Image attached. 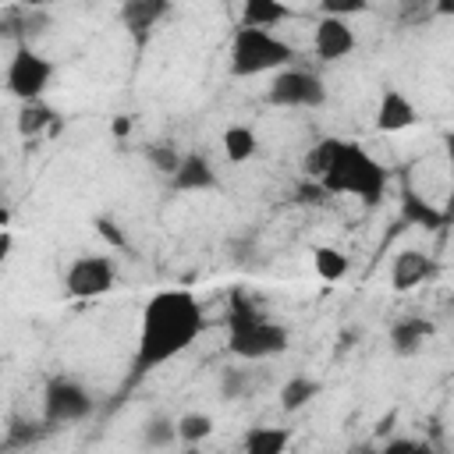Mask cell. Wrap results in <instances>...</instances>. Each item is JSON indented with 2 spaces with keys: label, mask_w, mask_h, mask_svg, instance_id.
<instances>
[{
  "label": "cell",
  "mask_w": 454,
  "mask_h": 454,
  "mask_svg": "<svg viewBox=\"0 0 454 454\" xmlns=\"http://www.w3.org/2000/svg\"><path fill=\"white\" fill-rule=\"evenodd\" d=\"M206 326L202 305L192 291L184 287H170V291H156L145 309H142V326H138V348L131 358V372L124 380V394L149 376L156 365L177 358Z\"/></svg>",
  "instance_id": "6da1fadb"
},
{
  "label": "cell",
  "mask_w": 454,
  "mask_h": 454,
  "mask_svg": "<svg viewBox=\"0 0 454 454\" xmlns=\"http://www.w3.org/2000/svg\"><path fill=\"white\" fill-rule=\"evenodd\" d=\"M326 195H358L365 206H380L387 192V170L358 142H340L330 167L316 177Z\"/></svg>",
  "instance_id": "7a4b0ae2"
},
{
  "label": "cell",
  "mask_w": 454,
  "mask_h": 454,
  "mask_svg": "<svg viewBox=\"0 0 454 454\" xmlns=\"http://www.w3.org/2000/svg\"><path fill=\"white\" fill-rule=\"evenodd\" d=\"M291 344V333L273 323L270 316H262L241 291L231 294V309H227V348L238 355V358H270V355H280L287 351Z\"/></svg>",
  "instance_id": "3957f363"
},
{
  "label": "cell",
  "mask_w": 454,
  "mask_h": 454,
  "mask_svg": "<svg viewBox=\"0 0 454 454\" xmlns=\"http://www.w3.org/2000/svg\"><path fill=\"white\" fill-rule=\"evenodd\" d=\"M294 60V46L277 39L270 28H248L241 25L231 39V74L248 78L262 71H280Z\"/></svg>",
  "instance_id": "277c9868"
},
{
  "label": "cell",
  "mask_w": 454,
  "mask_h": 454,
  "mask_svg": "<svg viewBox=\"0 0 454 454\" xmlns=\"http://www.w3.org/2000/svg\"><path fill=\"white\" fill-rule=\"evenodd\" d=\"M50 78H53V64L46 57H39L32 46H18L14 50V57L7 64V89H11V96H18L21 103L43 99Z\"/></svg>",
  "instance_id": "5b68a950"
},
{
  "label": "cell",
  "mask_w": 454,
  "mask_h": 454,
  "mask_svg": "<svg viewBox=\"0 0 454 454\" xmlns=\"http://www.w3.org/2000/svg\"><path fill=\"white\" fill-rule=\"evenodd\" d=\"M266 99L273 106H323L326 89L319 74L301 71V67H280L266 89Z\"/></svg>",
  "instance_id": "8992f818"
},
{
  "label": "cell",
  "mask_w": 454,
  "mask_h": 454,
  "mask_svg": "<svg viewBox=\"0 0 454 454\" xmlns=\"http://www.w3.org/2000/svg\"><path fill=\"white\" fill-rule=\"evenodd\" d=\"M92 415V394L78 383V380H67V376H57L46 383V394H43V419H50L53 426L60 422H82Z\"/></svg>",
  "instance_id": "52a82bcc"
},
{
  "label": "cell",
  "mask_w": 454,
  "mask_h": 454,
  "mask_svg": "<svg viewBox=\"0 0 454 454\" xmlns=\"http://www.w3.org/2000/svg\"><path fill=\"white\" fill-rule=\"evenodd\" d=\"M114 280H117V270L110 255H78L67 266L64 287L71 298H96V294H106Z\"/></svg>",
  "instance_id": "ba28073f"
},
{
  "label": "cell",
  "mask_w": 454,
  "mask_h": 454,
  "mask_svg": "<svg viewBox=\"0 0 454 454\" xmlns=\"http://www.w3.org/2000/svg\"><path fill=\"white\" fill-rule=\"evenodd\" d=\"M312 50L319 60H340L355 50V28L344 18H330L323 14V21L312 32Z\"/></svg>",
  "instance_id": "9c48e42d"
},
{
  "label": "cell",
  "mask_w": 454,
  "mask_h": 454,
  "mask_svg": "<svg viewBox=\"0 0 454 454\" xmlns=\"http://www.w3.org/2000/svg\"><path fill=\"white\" fill-rule=\"evenodd\" d=\"M436 273H440V262H436L433 255L419 252V248H404V252H397L394 262H390V284H394L397 291H411V287H419L422 280H429V277H436Z\"/></svg>",
  "instance_id": "30bf717a"
},
{
  "label": "cell",
  "mask_w": 454,
  "mask_h": 454,
  "mask_svg": "<svg viewBox=\"0 0 454 454\" xmlns=\"http://www.w3.org/2000/svg\"><path fill=\"white\" fill-rule=\"evenodd\" d=\"M167 11H170V0H121V21L138 46H145L153 25L167 18Z\"/></svg>",
  "instance_id": "8fae6325"
},
{
  "label": "cell",
  "mask_w": 454,
  "mask_h": 454,
  "mask_svg": "<svg viewBox=\"0 0 454 454\" xmlns=\"http://www.w3.org/2000/svg\"><path fill=\"white\" fill-rule=\"evenodd\" d=\"M170 188L174 192H209V188H216V170L202 153H184L177 170L170 174Z\"/></svg>",
  "instance_id": "7c38bea8"
},
{
  "label": "cell",
  "mask_w": 454,
  "mask_h": 454,
  "mask_svg": "<svg viewBox=\"0 0 454 454\" xmlns=\"http://www.w3.org/2000/svg\"><path fill=\"white\" fill-rule=\"evenodd\" d=\"M415 121H419V114H415V106H411V99H408L404 92L387 89V92L380 96V110H376V131L394 135V131L411 128Z\"/></svg>",
  "instance_id": "4fadbf2b"
},
{
  "label": "cell",
  "mask_w": 454,
  "mask_h": 454,
  "mask_svg": "<svg viewBox=\"0 0 454 454\" xmlns=\"http://www.w3.org/2000/svg\"><path fill=\"white\" fill-rule=\"evenodd\" d=\"M401 223L404 227H426V231H443L450 223V216L436 206H429L422 195H415L411 188L401 192Z\"/></svg>",
  "instance_id": "5bb4252c"
},
{
  "label": "cell",
  "mask_w": 454,
  "mask_h": 454,
  "mask_svg": "<svg viewBox=\"0 0 454 454\" xmlns=\"http://www.w3.org/2000/svg\"><path fill=\"white\" fill-rule=\"evenodd\" d=\"M433 323L429 319H422V316H404V319H397L394 326H390V348H394V355H401V358H408V355H415L429 337H433Z\"/></svg>",
  "instance_id": "9a60e30c"
},
{
  "label": "cell",
  "mask_w": 454,
  "mask_h": 454,
  "mask_svg": "<svg viewBox=\"0 0 454 454\" xmlns=\"http://www.w3.org/2000/svg\"><path fill=\"white\" fill-rule=\"evenodd\" d=\"M291 18V7L284 0H245L241 4V25L248 28H270Z\"/></svg>",
  "instance_id": "2e32d148"
},
{
  "label": "cell",
  "mask_w": 454,
  "mask_h": 454,
  "mask_svg": "<svg viewBox=\"0 0 454 454\" xmlns=\"http://www.w3.org/2000/svg\"><path fill=\"white\" fill-rule=\"evenodd\" d=\"M53 117H57V110H53V106H46L43 99H28V103H21L14 128H18V135H21V138H39V135L50 128V121H53Z\"/></svg>",
  "instance_id": "e0dca14e"
},
{
  "label": "cell",
  "mask_w": 454,
  "mask_h": 454,
  "mask_svg": "<svg viewBox=\"0 0 454 454\" xmlns=\"http://www.w3.org/2000/svg\"><path fill=\"white\" fill-rule=\"evenodd\" d=\"M291 443V433L284 426H255L245 433V450L248 454H280Z\"/></svg>",
  "instance_id": "ac0fdd59"
},
{
  "label": "cell",
  "mask_w": 454,
  "mask_h": 454,
  "mask_svg": "<svg viewBox=\"0 0 454 454\" xmlns=\"http://www.w3.org/2000/svg\"><path fill=\"white\" fill-rule=\"evenodd\" d=\"M50 429H57L50 419L32 422V419L14 415V419H11V426H7V440H4V447H7V450H11V447H32V443H39Z\"/></svg>",
  "instance_id": "d6986e66"
},
{
  "label": "cell",
  "mask_w": 454,
  "mask_h": 454,
  "mask_svg": "<svg viewBox=\"0 0 454 454\" xmlns=\"http://www.w3.org/2000/svg\"><path fill=\"white\" fill-rule=\"evenodd\" d=\"M223 153H227V160L231 163H245V160H252L255 156V149H259V142H255V131L252 128H245V124H231L227 131H223Z\"/></svg>",
  "instance_id": "ffe728a7"
},
{
  "label": "cell",
  "mask_w": 454,
  "mask_h": 454,
  "mask_svg": "<svg viewBox=\"0 0 454 454\" xmlns=\"http://www.w3.org/2000/svg\"><path fill=\"white\" fill-rule=\"evenodd\" d=\"M312 266H316V273H319L323 280H340V277H348V270H351L348 255H344L340 248H333V245H316V248H312Z\"/></svg>",
  "instance_id": "44dd1931"
},
{
  "label": "cell",
  "mask_w": 454,
  "mask_h": 454,
  "mask_svg": "<svg viewBox=\"0 0 454 454\" xmlns=\"http://www.w3.org/2000/svg\"><path fill=\"white\" fill-rule=\"evenodd\" d=\"M316 394H319V383H316V380H309V376H291V380L280 387V408H284V411H298V408H305Z\"/></svg>",
  "instance_id": "7402d4cb"
},
{
  "label": "cell",
  "mask_w": 454,
  "mask_h": 454,
  "mask_svg": "<svg viewBox=\"0 0 454 454\" xmlns=\"http://www.w3.org/2000/svg\"><path fill=\"white\" fill-rule=\"evenodd\" d=\"M340 142H344V138H323V142H316V145L301 156V174H305V177H319V174L330 167V160L337 156Z\"/></svg>",
  "instance_id": "603a6c76"
},
{
  "label": "cell",
  "mask_w": 454,
  "mask_h": 454,
  "mask_svg": "<svg viewBox=\"0 0 454 454\" xmlns=\"http://www.w3.org/2000/svg\"><path fill=\"white\" fill-rule=\"evenodd\" d=\"M174 426H177V440L181 443H199V440H206L213 433V419L206 411H188Z\"/></svg>",
  "instance_id": "cb8c5ba5"
},
{
  "label": "cell",
  "mask_w": 454,
  "mask_h": 454,
  "mask_svg": "<svg viewBox=\"0 0 454 454\" xmlns=\"http://www.w3.org/2000/svg\"><path fill=\"white\" fill-rule=\"evenodd\" d=\"M174 440H177V426L167 415H153L149 426L142 429V443L145 447H170Z\"/></svg>",
  "instance_id": "d4e9b609"
},
{
  "label": "cell",
  "mask_w": 454,
  "mask_h": 454,
  "mask_svg": "<svg viewBox=\"0 0 454 454\" xmlns=\"http://www.w3.org/2000/svg\"><path fill=\"white\" fill-rule=\"evenodd\" d=\"M145 160L153 163V170H160L163 177H170L177 170V163H181V153L170 142H153V145H145Z\"/></svg>",
  "instance_id": "484cf974"
},
{
  "label": "cell",
  "mask_w": 454,
  "mask_h": 454,
  "mask_svg": "<svg viewBox=\"0 0 454 454\" xmlns=\"http://www.w3.org/2000/svg\"><path fill=\"white\" fill-rule=\"evenodd\" d=\"M426 18H433V0H397L401 25H422Z\"/></svg>",
  "instance_id": "4316f807"
},
{
  "label": "cell",
  "mask_w": 454,
  "mask_h": 454,
  "mask_svg": "<svg viewBox=\"0 0 454 454\" xmlns=\"http://www.w3.org/2000/svg\"><path fill=\"white\" fill-rule=\"evenodd\" d=\"M365 7L369 0H319V11L330 18H351V14H362Z\"/></svg>",
  "instance_id": "83f0119b"
},
{
  "label": "cell",
  "mask_w": 454,
  "mask_h": 454,
  "mask_svg": "<svg viewBox=\"0 0 454 454\" xmlns=\"http://www.w3.org/2000/svg\"><path fill=\"white\" fill-rule=\"evenodd\" d=\"M245 387H248V376H245L241 369H223V376H220V394H223L227 401H238V397L245 394Z\"/></svg>",
  "instance_id": "f1b7e54d"
},
{
  "label": "cell",
  "mask_w": 454,
  "mask_h": 454,
  "mask_svg": "<svg viewBox=\"0 0 454 454\" xmlns=\"http://www.w3.org/2000/svg\"><path fill=\"white\" fill-rule=\"evenodd\" d=\"M330 195L323 192V184L316 181V177H305L301 184H298V202H305V206H323Z\"/></svg>",
  "instance_id": "f546056e"
},
{
  "label": "cell",
  "mask_w": 454,
  "mask_h": 454,
  "mask_svg": "<svg viewBox=\"0 0 454 454\" xmlns=\"http://www.w3.org/2000/svg\"><path fill=\"white\" fill-rule=\"evenodd\" d=\"M96 231H99V238L103 241H110L114 248H128V238H124V231L110 220V216H96Z\"/></svg>",
  "instance_id": "4dcf8cb0"
},
{
  "label": "cell",
  "mask_w": 454,
  "mask_h": 454,
  "mask_svg": "<svg viewBox=\"0 0 454 454\" xmlns=\"http://www.w3.org/2000/svg\"><path fill=\"white\" fill-rule=\"evenodd\" d=\"M383 450H387V454H422V450L429 454V447H422L419 440H404V436L387 440V443H383Z\"/></svg>",
  "instance_id": "1f68e13d"
},
{
  "label": "cell",
  "mask_w": 454,
  "mask_h": 454,
  "mask_svg": "<svg viewBox=\"0 0 454 454\" xmlns=\"http://www.w3.org/2000/svg\"><path fill=\"white\" fill-rule=\"evenodd\" d=\"M433 14L436 18H450L454 14V0H433Z\"/></svg>",
  "instance_id": "d6a6232c"
},
{
  "label": "cell",
  "mask_w": 454,
  "mask_h": 454,
  "mask_svg": "<svg viewBox=\"0 0 454 454\" xmlns=\"http://www.w3.org/2000/svg\"><path fill=\"white\" fill-rule=\"evenodd\" d=\"M11 245H14L11 231H0V266H4V262H7V255H11Z\"/></svg>",
  "instance_id": "836d02e7"
},
{
  "label": "cell",
  "mask_w": 454,
  "mask_h": 454,
  "mask_svg": "<svg viewBox=\"0 0 454 454\" xmlns=\"http://www.w3.org/2000/svg\"><path fill=\"white\" fill-rule=\"evenodd\" d=\"M128 128H131V121H128V117H114V124H110V131H114L117 138H124V135H128Z\"/></svg>",
  "instance_id": "e575fe53"
},
{
  "label": "cell",
  "mask_w": 454,
  "mask_h": 454,
  "mask_svg": "<svg viewBox=\"0 0 454 454\" xmlns=\"http://www.w3.org/2000/svg\"><path fill=\"white\" fill-rule=\"evenodd\" d=\"M18 4H25V7H46L50 0H18Z\"/></svg>",
  "instance_id": "d590c367"
},
{
  "label": "cell",
  "mask_w": 454,
  "mask_h": 454,
  "mask_svg": "<svg viewBox=\"0 0 454 454\" xmlns=\"http://www.w3.org/2000/svg\"><path fill=\"white\" fill-rule=\"evenodd\" d=\"M7 220H11V213H7L4 206H0V227H7Z\"/></svg>",
  "instance_id": "8d00e7d4"
}]
</instances>
